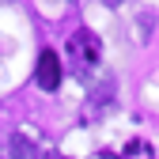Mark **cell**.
<instances>
[{
  "mask_svg": "<svg viewBox=\"0 0 159 159\" xmlns=\"http://www.w3.org/2000/svg\"><path fill=\"white\" fill-rule=\"evenodd\" d=\"M68 49H72V57H76V65H80V68H91V65L98 61V38H95L91 30H80V34H72Z\"/></svg>",
  "mask_w": 159,
  "mask_h": 159,
  "instance_id": "obj_1",
  "label": "cell"
},
{
  "mask_svg": "<svg viewBox=\"0 0 159 159\" xmlns=\"http://www.w3.org/2000/svg\"><path fill=\"white\" fill-rule=\"evenodd\" d=\"M34 80H38V87H42V91H57V84H61V61H57L53 49H42Z\"/></svg>",
  "mask_w": 159,
  "mask_h": 159,
  "instance_id": "obj_2",
  "label": "cell"
},
{
  "mask_svg": "<svg viewBox=\"0 0 159 159\" xmlns=\"http://www.w3.org/2000/svg\"><path fill=\"white\" fill-rule=\"evenodd\" d=\"M8 159H42V155H38V148H34L30 136L11 133V140H8Z\"/></svg>",
  "mask_w": 159,
  "mask_h": 159,
  "instance_id": "obj_3",
  "label": "cell"
},
{
  "mask_svg": "<svg viewBox=\"0 0 159 159\" xmlns=\"http://www.w3.org/2000/svg\"><path fill=\"white\" fill-rule=\"evenodd\" d=\"M46 159H65V155H46Z\"/></svg>",
  "mask_w": 159,
  "mask_h": 159,
  "instance_id": "obj_4",
  "label": "cell"
}]
</instances>
